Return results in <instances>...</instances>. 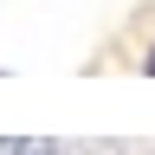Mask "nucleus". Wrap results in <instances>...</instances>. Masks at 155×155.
Returning a JSON list of instances; mask_svg holds the SVG:
<instances>
[{
	"instance_id": "nucleus-1",
	"label": "nucleus",
	"mask_w": 155,
	"mask_h": 155,
	"mask_svg": "<svg viewBox=\"0 0 155 155\" xmlns=\"http://www.w3.org/2000/svg\"><path fill=\"white\" fill-rule=\"evenodd\" d=\"M13 155H58V142H13Z\"/></svg>"
},
{
	"instance_id": "nucleus-2",
	"label": "nucleus",
	"mask_w": 155,
	"mask_h": 155,
	"mask_svg": "<svg viewBox=\"0 0 155 155\" xmlns=\"http://www.w3.org/2000/svg\"><path fill=\"white\" fill-rule=\"evenodd\" d=\"M142 78H155V45H149V52H142Z\"/></svg>"
}]
</instances>
